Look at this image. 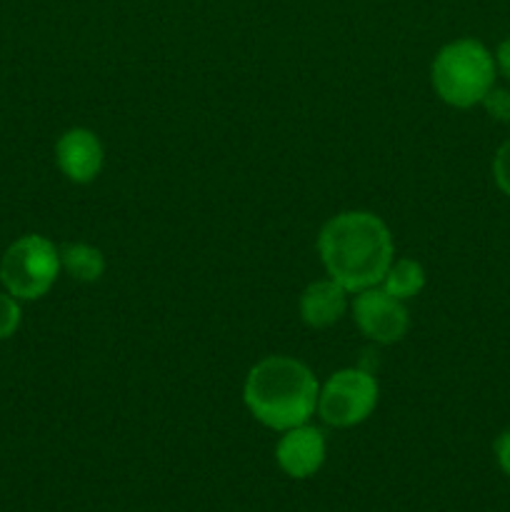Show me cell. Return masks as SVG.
Instances as JSON below:
<instances>
[{"instance_id": "277c9868", "label": "cell", "mask_w": 510, "mask_h": 512, "mask_svg": "<svg viewBox=\"0 0 510 512\" xmlns=\"http://www.w3.org/2000/svg\"><path fill=\"white\" fill-rule=\"evenodd\" d=\"M60 248L43 235H23L0 258V283L18 300H38L60 275Z\"/></svg>"}, {"instance_id": "30bf717a", "label": "cell", "mask_w": 510, "mask_h": 512, "mask_svg": "<svg viewBox=\"0 0 510 512\" xmlns=\"http://www.w3.org/2000/svg\"><path fill=\"white\" fill-rule=\"evenodd\" d=\"M60 268L80 283H95L105 273V258L88 243H70L60 248Z\"/></svg>"}, {"instance_id": "6da1fadb", "label": "cell", "mask_w": 510, "mask_h": 512, "mask_svg": "<svg viewBox=\"0 0 510 512\" xmlns=\"http://www.w3.org/2000/svg\"><path fill=\"white\" fill-rule=\"evenodd\" d=\"M318 253L325 270L348 293L380 285L395 260L393 235L388 225L368 210H348L323 225Z\"/></svg>"}, {"instance_id": "2e32d148", "label": "cell", "mask_w": 510, "mask_h": 512, "mask_svg": "<svg viewBox=\"0 0 510 512\" xmlns=\"http://www.w3.org/2000/svg\"><path fill=\"white\" fill-rule=\"evenodd\" d=\"M493 55H495V68H498V73H503L505 78L510 80V35L498 45V50H495Z\"/></svg>"}, {"instance_id": "5b68a950", "label": "cell", "mask_w": 510, "mask_h": 512, "mask_svg": "<svg viewBox=\"0 0 510 512\" xmlns=\"http://www.w3.org/2000/svg\"><path fill=\"white\" fill-rule=\"evenodd\" d=\"M378 380L360 368H345L330 375L318 395V415L333 428H353L378 405Z\"/></svg>"}, {"instance_id": "5bb4252c", "label": "cell", "mask_w": 510, "mask_h": 512, "mask_svg": "<svg viewBox=\"0 0 510 512\" xmlns=\"http://www.w3.org/2000/svg\"><path fill=\"white\" fill-rule=\"evenodd\" d=\"M493 178H495V185L500 188V193H503L505 198H510V138L495 150Z\"/></svg>"}, {"instance_id": "8fae6325", "label": "cell", "mask_w": 510, "mask_h": 512, "mask_svg": "<svg viewBox=\"0 0 510 512\" xmlns=\"http://www.w3.org/2000/svg\"><path fill=\"white\" fill-rule=\"evenodd\" d=\"M380 288L388 295L398 300H410L425 288V270L418 260L413 258H400L393 260L388 268V273L380 280Z\"/></svg>"}, {"instance_id": "4fadbf2b", "label": "cell", "mask_w": 510, "mask_h": 512, "mask_svg": "<svg viewBox=\"0 0 510 512\" xmlns=\"http://www.w3.org/2000/svg\"><path fill=\"white\" fill-rule=\"evenodd\" d=\"M480 105H483L485 113L493 120H498V123H510V90L495 88L493 85V90L485 95Z\"/></svg>"}, {"instance_id": "7a4b0ae2", "label": "cell", "mask_w": 510, "mask_h": 512, "mask_svg": "<svg viewBox=\"0 0 510 512\" xmlns=\"http://www.w3.org/2000/svg\"><path fill=\"white\" fill-rule=\"evenodd\" d=\"M320 385L310 368L288 355H270L250 368L243 400L265 428L285 433L305 425L318 410Z\"/></svg>"}, {"instance_id": "8992f818", "label": "cell", "mask_w": 510, "mask_h": 512, "mask_svg": "<svg viewBox=\"0 0 510 512\" xmlns=\"http://www.w3.org/2000/svg\"><path fill=\"white\" fill-rule=\"evenodd\" d=\"M353 320L365 338L375 340L380 345L403 340L410 325L403 300L388 295L380 285L355 293Z\"/></svg>"}, {"instance_id": "9c48e42d", "label": "cell", "mask_w": 510, "mask_h": 512, "mask_svg": "<svg viewBox=\"0 0 510 512\" xmlns=\"http://www.w3.org/2000/svg\"><path fill=\"white\" fill-rule=\"evenodd\" d=\"M300 318L308 328L323 330L338 323L348 310V290L333 278L315 280L300 295Z\"/></svg>"}, {"instance_id": "52a82bcc", "label": "cell", "mask_w": 510, "mask_h": 512, "mask_svg": "<svg viewBox=\"0 0 510 512\" xmlns=\"http://www.w3.org/2000/svg\"><path fill=\"white\" fill-rule=\"evenodd\" d=\"M103 143L88 128H70L55 143V163L70 183L88 185L103 170Z\"/></svg>"}, {"instance_id": "3957f363", "label": "cell", "mask_w": 510, "mask_h": 512, "mask_svg": "<svg viewBox=\"0 0 510 512\" xmlns=\"http://www.w3.org/2000/svg\"><path fill=\"white\" fill-rule=\"evenodd\" d=\"M495 55L475 38H458L438 50L430 80L443 103L453 108H475L495 85Z\"/></svg>"}, {"instance_id": "9a60e30c", "label": "cell", "mask_w": 510, "mask_h": 512, "mask_svg": "<svg viewBox=\"0 0 510 512\" xmlns=\"http://www.w3.org/2000/svg\"><path fill=\"white\" fill-rule=\"evenodd\" d=\"M495 460H498L500 470L510 478V430H505V433L495 440Z\"/></svg>"}, {"instance_id": "ba28073f", "label": "cell", "mask_w": 510, "mask_h": 512, "mask_svg": "<svg viewBox=\"0 0 510 512\" xmlns=\"http://www.w3.org/2000/svg\"><path fill=\"white\" fill-rule=\"evenodd\" d=\"M275 460L280 470L293 480L313 478L325 463V435L313 425H298L285 430L275 445Z\"/></svg>"}, {"instance_id": "7c38bea8", "label": "cell", "mask_w": 510, "mask_h": 512, "mask_svg": "<svg viewBox=\"0 0 510 512\" xmlns=\"http://www.w3.org/2000/svg\"><path fill=\"white\" fill-rule=\"evenodd\" d=\"M20 320H23L20 300L10 293H0V340L13 338L20 328Z\"/></svg>"}]
</instances>
